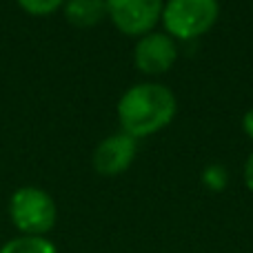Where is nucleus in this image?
<instances>
[{
	"instance_id": "obj_5",
	"label": "nucleus",
	"mask_w": 253,
	"mask_h": 253,
	"mask_svg": "<svg viewBox=\"0 0 253 253\" xmlns=\"http://www.w3.org/2000/svg\"><path fill=\"white\" fill-rule=\"evenodd\" d=\"M178 49L171 36L167 34H144L135 44L133 60L144 74H165L173 67Z\"/></svg>"
},
{
	"instance_id": "obj_9",
	"label": "nucleus",
	"mask_w": 253,
	"mask_h": 253,
	"mask_svg": "<svg viewBox=\"0 0 253 253\" xmlns=\"http://www.w3.org/2000/svg\"><path fill=\"white\" fill-rule=\"evenodd\" d=\"M62 2H65V0H18V4H20L25 11L34 13V16H47V13L56 11Z\"/></svg>"
},
{
	"instance_id": "obj_8",
	"label": "nucleus",
	"mask_w": 253,
	"mask_h": 253,
	"mask_svg": "<svg viewBox=\"0 0 253 253\" xmlns=\"http://www.w3.org/2000/svg\"><path fill=\"white\" fill-rule=\"evenodd\" d=\"M0 253H58L56 247L42 236H22L13 238L0 249Z\"/></svg>"
},
{
	"instance_id": "obj_11",
	"label": "nucleus",
	"mask_w": 253,
	"mask_h": 253,
	"mask_svg": "<svg viewBox=\"0 0 253 253\" xmlns=\"http://www.w3.org/2000/svg\"><path fill=\"white\" fill-rule=\"evenodd\" d=\"M242 125H245V131H247V135L253 140V107L249 111L245 114V120H242Z\"/></svg>"
},
{
	"instance_id": "obj_4",
	"label": "nucleus",
	"mask_w": 253,
	"mask_h": 253,
	"mask_svg": "<svg viewBox=\"0 0 253 253\" xmlns=\"http://www.w3.org/2000/svg\"><path fill=\"white\" fill-rule=\"evenodd\" d=\"M114 25L126 36H144L162 18V0H105Z\"/></svg>"
},
{
	"instance_id": "obj_3",
	"label": "nucleus",
	"mask_w": 253,
	"mask_h": 253,
	"mask_svg": "<svg viewBox=\"0 0 253 253\" xmlns=\"http://www.w3.org/2000/svg\"><path fill=\"white\" fill-rule=\"evenodd\" d=\"M218 11V0H167L162 22L171 36L191 40L213 27Z\"/></svg>"
},
{
	"instance_id": "obj_2",
	"label": "nucleus",
	"mask_w": 253,
	"mask_h": 253,
	"mask_svg": "<svg viewBox=\"0 0 253 253\" xmlns=\"http://www.w3.org/2000/svg\"><path fill=\"white\" fill-rule=\"evenodd\" d=\"M11 222L25 236H42L56 224V202L38 187H22L9 200Z\"/></svg>"
},
{
	"instance_id": "obj_10",
	"label": "nucleus",
	"mask_w": 253,
	"mask_h": 253,
	"mask_svg": "<svg viewBox=\"0 0 253 253\" xmlns=\"http://www.w3.org/2000/svg\"><path fill=\"white\" fill-rule=\"evenodd\" d=\"M245 182L247 187L253 191V153L247 158V165H245Z\"/></svg>"
},
{
	"instance_id": "obj_7",
	"label": "nucleus",
	"mask_w": 253,
	"mask_h": 253,
	"mask_svg": "<svg viewBox=\"0 0 253 253\" xmlns=\"http://www.w3.org/2000/svg\"><path fill=\"white\" fill-rule=\"evenodd\" d=\"M107 13L105 0H67L65 16L76 27H91L100 22Z\"/></svg>"
},
{
	"instance_id": "obj_6",
	"label": "nucleus",
	"mask_w": 253,
	"mask_h": 253,
	"mask_svg": "<svg viewBox=\"0 0 253 253\" xmlns=\"http://www.w3.org/2000/svg\"><path fill=\"white\" fill-rule=\"evenodd\" d=\"M135 138L125 131L105 138L93 151V167L102 175H118L135 158Z\"/></svg>"
},
{
	"instance_id": "obj_1",
	"label": "nucleus",
	"mask_w": 253,
	"mask_h": 253,
	"mask_svg": "<svg viewBox=\"0 0 253 253\" xmlns=\"http://www.w3.org/2000/svg\"><path fill=\"white\" fill-rule=\"evenodd\" d=\"M175 116V98L167 87L156 83L135 84L120 98L118 118L123 131L133 138L156 133Z\"/></svg>"
}]
</instances>
